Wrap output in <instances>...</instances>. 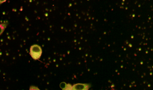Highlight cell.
<instances>
[{
    "mask_svg": "<svg viewBox=\"0 0 153 90\" xmlns=\"http://www.w3.org/2000/svg\"><path fill=\"white\" fill-rule=\"evenodd\" d=\"M30 54L33 60H39L42 55V49L41 47L38 45H33L30 47Z\"/></svg>",
    "mask_w": 153,
    "mask_h": 90,
    "instance_id": "cell-1",
    "label": "cell"
},
{
    "mask_svg": "<svg viewBox=\"0 0 153 90\" xmlns=\"http://www.w3.org/2000/svg\"><path fill=\"white\" fill-rule=\"evenodd\" d=\"M90 87L91 85L89 84L77 83L71 86L70 90H88Z\"/></svg>",
    "mask_w": 153,
    "mask_h": 90,
    "instance_id": "cell-2",
    "label": "cell"
},
{
    "mask_svg": "<svg viewBox=\"0 0 153 90\" xmlns=\"http://www.w3.org/2000/svg\"><path fill=\"white\" fill-rule=\"evenodd\" d=\"M7 26V23H3L0 24V35H2V33L4 32V30Z\"/></svg>",
    "mask_w": 153,
    "mask_h": 90,
    "instance_id": "cell-3",
    "label": "cell"
},
{
    "mask_svg": "<svg viewBox=\"0 0 153 90\" xmlns=\"http://www.w3.org/2000/svg\"><path fill=\"white\" fill-rule=\"evenodd\" d=\"M30 90H40L38 87L35 86H31L30 88Z\"/></svg>",
    "mask_w": 153,
    "mask_h": 90,
    "instance_id": "cell-4",
    "label": "cell"
}]
</instances>
